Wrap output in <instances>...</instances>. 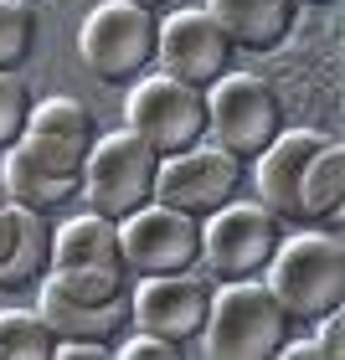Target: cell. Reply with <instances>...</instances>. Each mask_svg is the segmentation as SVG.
<instances>
[{
    "mask_svg": "<svg viewBox=\"0 0 345 360\" xmlns=\"http://www.w3.org/2000/svg\"><path fill=\"white\" fill-rule=\"evenodd\" d=\"M206 113H211V129H206V144H217L237 160V165H258V155L284 134V103L278 93L253 72H227L217 88L206 93Z\"/></svg>",
    "mask_w": 345,
    "mask_h": 360,
    "instance_id": "obj_5",
    "label": "cell"
},
{
    "mask_svg": "<svg viewBox=\"0 0 345 360\" xmlns=\"http://www.w3.org/2000/svg\"><path fill=\"white\" fill-rule=\"evenodd\" d=\"M268 288L284 304L289 324H304V330H315L320 319L340 314V304H345V248H340V237H325V232L284 237L273 263H268Z\"/></svg>",
    "mask_w": 345,
    "mask_h": 360,
    "instance_id": "obj_1",
    "label": "cell"
},
{
    "mask_svg": "<svg viewBox=\"0 0 345 360\" xmlns=\"http://www.w3.org/2000/svg\"><path fill=\"white\" fill-rule=\"evenodd\" d=\"M278 242H284V221L268 206L232 201L201 221V263L217 283H248V278L268 273Z\"/></svg>",
    "mask_w": 345,
    "mask_h": 360,
    "instance_id": "obj_6",
    "label": "cell"
},
{
    "mask_svg": "<svg viewBox=\"0 0 345 360\" xmlns=\"http://www.w3.org/2000/svg\"><path fill=\"white\" fill-rule=\"evenodd\" d=\"M155 180H160V155L139 134L119 129V134L98 139L93 155H88L83 206L124 226L129 217H139L144 206H155Z\"/></svg>",
    "mask_w": 345,
    "mask_h": 360,
    "instance_id": "obj_4",
    "label": "cell"
},
{
    "mask_svg": "<svg viewBox=\"0 0 345 360\" xmlns=\"http://www.w3.org/2000/svg\"><path fill=\"white\" fill-rule=\"evenodd\" d=\"M124 124H129V134H139L160 160H175V155L196 150V144H206V129H211L206 93L160 72V77H150V83H139L129 93Z\"/></svg>",
    "mask_w": 345,
    "mask_h": 360,
    "instance_id": "obj_7",
    "label": "cell"
},
{
    "mask_svg": "<svg viewBox=\"0 0 345 360\" xmlns=\"http://www.w3.org/2000/svg\"><path fill=\"white\" fill-rule=\"evenodd\" d=\"M26 124H31V88L15 72H0V160L26 139Z\"/></svg>",
    "mask_w": 345,
    "mask_h": 360,
    "instance_id": "obj_22",
    "label": "cell"
},
{
    "mask_svg": "<svg viewBox=\"0 0 345 360\" xmlns=\"http://www.w3.org/2000/svg\"><path fill=\"white\" fill-rule=\"evenodd\" d=\"M320 150H325V134H315V129H284L258 155V195L278 221H299V186H304L309 160Z\"/></svg>",
    "mask_w": 345,
    "mask_h": 360,
    "instance_id": "obj_13",
    "label": "cell"
},
{
    "mask_svg": "<svg viewBox=\"0 0 345 360\" xmlns=\"http://www.w3.org/2000/svg\"><path fill=\"white\" fill-rule=\"evenodd\" d=\"M315 330H320V350H325V355L335 360V355L345 350V340H340V330H345V324H340V314H330V319H320Z\"/></svg>",
    "mask_w": 345,
    "mask_h": 360,
    "instance_id": "obj_26",
    "label": "cell"
},
{
    "mask_svg": "<svg viewBox=\"0 0 345 360\" xmlns=\"http://www.w3.org/2000/svg\"><path fill=\"white\" fill-rule=\"evenodd\" d=\"M242 170L227 150L217 144H196V150L175 155V160H160V180H155V201L170 206V211H186V217L206 221L217 217L222 206L237 201L242 191Z\"/></svg>",
    "mask_w": 345,
    "mask_h": 360,
    "instance_id": "obj_8",
    "label": "cell"
},
{
    "mask_svg": "<svg viewBox=\"0 0 345 360\" xmlns=\"http://www.w3.org/2000/svg\"><path fill=\"white\" fill-rule=\"evenodd\" d=\"M37 11L21 0H0V72H21L37 52Z\"/></svg>",
    "mask_w": 345,
    "mask_h": 360,
    "instance_id": "obj_21",
    "label": "cell"
},
{
    "mask_svg": "<svg viewBox=\"0 0 345 360\" xmlns=\"http://www.w3.org/2000/svg\"><path fill=\"white\" fill-rule=\"evenodd\" d=\"M52 278V226L46 217L26 211L11 252L0 257V293H37Z\"/></svg>",
    "mask_w": 345,
    "mask_h": 360,
    "instance_id": "obj_17",
    "label": "cell"
},
{
    "mask_svg": "<svg viewBox=\"0 0 345 360\" xmlns=\"http://www.w3.org/2000/svg\"><path fill=\"white\" fill-rule=\"evenodd\" d=\"M113 273V278H134L124 263V237H119V221L98 217V211H88V217L68 221L62 232H52V273Z\"/></svg>",
    "mask_w": 345,
    "mask_h": 360,
    "instance_id": "obj_14",
    "label": "cell"
},
{
    "mask_svg": "<svg viewBox=\"0 0 345 360\" xmlns=\"http://www.w3.org/2000/svg\"><path fill=\"white\" fill-rule=\"evenodd\" d=\"M124 237V263L134 278H175L201 268V221L170 206H144L139 217L119 226Z\"/></svg>",
    "mask_w": 345,
    "mask_h": 360,
    "instance_id": "obj_9",
    "label": "cell"
},
{
    "mask_svg": "<svg viewBox=\"0 0 345 360\" xmlns=\"http://www.w3.org/2000/svg\"><path fill=\"white\" fill-rule=\"evenodd\" d=\"M6 165V201L15 206H26V211H37V217H52V211H68V206H83V180L88 175H62V170H46L37 165L21 144L0 160Z\"/></svg>",
    "mask_w": 345,
    "mask_h": 360,
    "instance_id": "obj_16",
    "label": "cell"
},
{
    "mask_svg": "<svg viewBox=\"0 0 345 360\" xmlns=\"http://www.w3.org/2000/svg\"><path fill=\"white\" fill-rule=\"evenodd\" d=\"M113 355H124V360H180V350L170 345V340H160V335H150V330H139L134 340H119Z\"/></svg>",
    "mask_w": 345,
    "mask_h": 360,
    "instance_id": "obj_24",
    "label": "cell"
},
{
    "mask_svg": "<svg viewBox=\"0 0 345 360\" xmlns=\"http://www.w3.org/2000/svg\"><path fill=\"white\" fill-rule=\"evenodd\" d=\"M77 52H83L98 83H113V88L139 83L155 68V52H160V15L144 6H129V0H108L83 21Z\"/></svg>",
    "mask_w": 345,
    "mask_h": 360,
    "instance_id": "obj_3",
    "label": "cell"
},
{
    "mask_svg": "<svg viewBox=\"0 0 345 360\" xmlns=\"http://www.w3.org/2000/svg\"><path fill=\"white\" fill-rule=\"evenodd\" d=\"M289 314L273 299L268 283H227L222 293H211V319L201 330V350L211 360H278V350L289 345Z\"/></svg>",
    "mask_w": 345,
    "mask_h": 360,
    "instance_id": "obj_2",
    "label": "cell"
},
{
    "mask_svg": "<svg viewBox=\"0 0 345 360\" xmlns=\"http://www.w3.org/2000/svg\"><path fill=\"white\" fill-rule=\"evenodd\" d=\"M37 309L52 324L57 340H93V345H119L124 330H134V288H124L119 299L88 304V299H68L62 288L42 283L37 288Z\"/></svg>",
    "mask_w": 345,
    "mask_h": 360,
    "instance_id": "obj_12",
    "label": "cell"
},
{
    "mask_svg": "<svg viewBox=\"0 0 345 360\" xmlns=\"http://www.w3.org/2000/svg\"><path fill=\"white\" fill-rule=\"evenodd\" d=\"M206 319H211V288L191 273L144 278V288H134V330H150L160 340H170L180 355L191 345H201Z\"/></svg>",
    "mask_w": 345,
    "mask_h": 360,
    "instance_id": "obj_11",
    "label": "cell"
},
{
    "mask_svg": "<svg viewBox=\"0 0 345 360\" xmlns=\"http://www.w3.org/2000/svg\"><path fill=\"white\" fill-rule=\"evenodd\" d=\"M299 6H325V0H299Z\"/></svg>",
    "mask_w": 345,
    "mask_h": 360,
    "instance_id": "obj_28",
    "label": "cell"
},
{
    "mask_svg": "<svg viewBox=\"0 0 345 360\" xmlns=\"http://www.w3.org/2000/svg\"><path fill=\"white\" fill-rule=\"evenodd\" d=\"M46 283H52V288H62L68 299L104 304V299H119L124 288H134V278H113V273H88V268H77V273H52Z\"/></svg>",
    "mask_w": 345,
    "mask_h": 360,
    "instance_id": "obj_23",
    "label": "cell"
},
{
    "mask_svg": "<svg viewBox=\"0 0 345 360\" xmlns=\"http://www.w3.org/2000/svg\"><path fill=\"white\" fill-rule=\"evenodd\" d=\"M340 206H345V150L335 139H325V150L309 160L304 186H299V221L325 226L340 217Z\"/></svg>",
    "mask_w": 345,
    "mask_h": 360,
    "instance_id": "obj_18",
    "label": "cell"
},
{
    "mask_svg": "<svg viewBox=\"0 0 345 360\" xmlns=\"http://www.w3.org/2000/svg\"><path fill=\"white\" fill-rule=\"evenodd\" d=\"M113 345H93V340H57V360H108Z\"/></svg>",
    "mask_w": 345,
    "mask_h": 360,
    "instance_id": "obj_25",
    "label": "cell"
},
{
    "mask_svg": "<svg viewBox=\"0 0 345 360\" xmlns=\"http://www.w3.org/2000/svg\"><path fill=\"white\" fill-rule=\"evenodd\" d=\"M129 6H144V11H160L165 0H129Z\"/></svg>",
    "mask_w": 345,
    "mask_h": 360,
    "instance_id": "obj_27",
    "label": "cell"
},
{
    "mask_svg": "<svg viewBox=\"0 0 345 360\" xmlns=\"http://www.w3.org/2000/svg\"><path fill=\"white\" fill-rule=\"evenodd\" d=\"M232 52L237 46L227 41V31L211 21L206 11H175L160 21V72L175 77V83H186V88H201L211 93L222 83L227 72H232Z\"/></svg>",
    "mask_w": 345,
    "mask_h": 360,
    "instance_id": "obj_10",
    "label": "cell"
},
{
    "mask_svg": "<svg viewBox=\"0 0 345 360\" xmlns=\"http://www.w3.org/2000/svg\"><path fill=\"white\" fill-rule=\"evenodd\" d=\"M0 360H57V335L52 324L26 309H6L0 314Z\"/></svg>",
    "mask_w": 345,
    "mask_h": 360,
    "instance_id": "obj_20",
    "label": "cell"
},
{
    "mask_svg": "<svg viewBox=\"0 0 345 360\" xmlns=\"http://www.w3.org/2000/svg\"><path fill=\"white\" fill-rule=\"evenodd\" d=\"M0 206H6V195H0Z\"/></svg>",
    "mask_w": 345,
    "mask_h": 360,
    "instance_id": "obj_29",
    "label": "cell"
},
{
    "mask_svg": "<svg viewBox=\"0 0 345 360\" xmlns=\"http://www.w3.org/2000/svg\"><path fill=\"white\" fill-rule=\"evenodd\" d=\"M31 134H46V139H68V144H83L93 150L98 144V124H93V108L77 103V98H46V103H31Z\"/></svg>",
    "mask_w": 345,
    "mask_h": 360,
    "instance_id": "obj_19",
    "label": "cell"
},
{
    "mask_svg": "<svg viewBox=\"0 0 345 360\" xmlns=\"http://www.w3.org/2000/svg\"><path fill=\"white\" fill-rule=\"evenodd\" d=\"M206 15L227 31L232 46L273 52L278 41H289L299 21V0H206Z\"/></svg>",
    "mask_w": 345,
    "mask_h": 360,
    "instance_id": "obj_15",
    "label": "cell"
}]
</instances>
